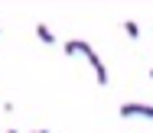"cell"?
I'll return each mask as SVG.
<instances>
[{"label":"cell","mask_w":153,"mask_h":133,"mask_svg":"<svg viewBox=\"0 0 153 133\" xmlns=\"http://www.w3.org/2000/svg\"><path fill=\"white\" fill-rule=\"evenodd\" d=\"M117 114H121V117H147V120H153V104L130 101V104H121V107H117Z\"/></svg>","instance_id":"6da1fadb"},{"label":"cell","mask_w":153,"mask_h":133,"mask_svg":"<svg viewBox=\"0 0 153 133\" xmlns=\"http://www.w3.org/2000/svg\"><path fill=\"white\" fill-rule=\"evenodd\" d=\"M85 59H88V65L94 68V78H98V85H108V65L101 62V55H98L94 49H88V52H85Z\"/></svg>","instance_id":"7a4b0ae2"},{"label":"cell","mask_w":153,"mask_h":133,"mask_svg":"<svg viewBox=\"0 0 153 133\" xmlns=\"http://www.w3.org/2000/svg\"><path fill=\"white\" fill-rule=\"evenodd\" d=\"M62 49H65V55H75V52H82V55H85V52L91 49V42H85V39H68Z\"/></svg>","instance_id":"3957f363"},{"label":"cell","mask_w":153,"mask_h":133,"mask_svg":"<svg viewBox=\"0 0 153 133\" xmlns=\"http://www.w3.org/2000/svg\"><path fill=\"white\" fill-rule=\"evenodd\" d=\"M36 39H39V42H46V46H52V42H56V33H52L46 23H36Z\"/></svg>","instance_id":"277c9868"},{"label":"cell","mask_w":153,"mask_h":133,"mask_svg":"<svg viewBox=\"0 0 153 133\" xmlns=\"http://www.w3.org/2000/svg\"><path fill=\"white\" fill-rule=\"evenodd\" d=\"M124 33L130 36V39H137V36H140V26H137L134 20H127V23H124Z\"/></svg>","instance_id":"5b68a950"},{"label":"cell","mask_w":153,"mask_h":133,"mask_svg":"<svg viewBox=\"0 0 153 133\" xmlns=\"http://www.w3.org/2000/svg\"><path fill=\"white\" fill-rule=\"evenodd\" d=\"M36 133H49V130H36Z\"/></svg>","instance_id":"8992f818"},{"label":"cell","mask_w":153,"mask_h":133,"mask_svg":"<svg viewBox=\"0 0 153 133\" xmlns=\"http://www.w3.org/2000/svg\"><path fill=\"white\" fill-rule=\"evenodd\" d=\"M7 133H16V130H7Z\"/></svg>","instance_id":"52a82bcc"},{"label":"cell","mask_w":153,"mask_h":133,"mask_svg":"<svg viewBox=\"0 0 153 133\" xmlns=\"http://www.w3.org/2000/svg\"><path fill=\"white\" fill-rule=\"evenodd\" d=\"M150 78H153V68H150Z\"/></svg>","instance_id":"ba28073f"}]
</instances>
